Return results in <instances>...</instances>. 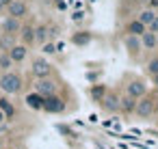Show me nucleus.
<instances>
[{"label":"nucleus","instance_id":"obj_11","mask_svg":"<svg viewBox=\"0 0 158 149\" xmlns=\"http://www.w3.org/2000/svg\"><path fill=\"white\" fill-rule=\"evenodd\" d=\"M9 56L13 58V63H22L26 58V46H13L9 50Z\"/></svg>","mask_w":158,"mask_h":149},{"label":"nucleus","instance_id":"obj_30","mask_svg":"<svg viewBox=\"0 0 158 149\" xmlns=\"http://www.w3.org/2000/svg\"><path fill=\"white\" fill-rule=\"evenodd\" d=\"M5 119H7V117H5V112H2V110H0V123H2Z\"/></svg>","mask_w":158,"mask_h":149},{"label":"nucleus","instance_id":"obj_6","mask_svg":"<svg viewBox=\"0 0 158 149\" xmlns=\"http://www.w3.org/2000/svg\"><path fill=\"white\" fill-rule=\"evenodd\" d=\"M50 71H52V67H50L48 61H44V58H35V61H33V74H35L37 78H48Z\"/></svg>","mask_w":158,"mask_h":149},{"label":"nucleus","instance_id":"obj_5","mask_svg":"<svg viewBox=\"0 0 158 149\" xmlns=\"http://www.w3.org/2000/svg\"><path fill=\"white\" fill-rule=\"evenodd\" d=\"M7 11H9V15L11 18H24L26 13H28V7H26V2H20V0H11V2L7 5Z\"/></svg>","mask_w":158,"mask_h":149},{"label":"nucleus","instance_id":"obj_2","mask_svg":"<svg viewBox=\"0 0 158 149\" xmlns=\"http://www.w3.org/2000/svg\"><path fill=\"white\" fill-rule=\"evenodd\" d=\"M35 91L41 95V97H48V95H54L56 93V82H52L50 78H37V84H35Z\"/></svg>","mask_w":158,"mask_h":149},{"label":"nucleus","instance_id":"obj_13","mask_svg":"<svg viewBox=\"0 0 158 149\" xmlns=\"http://www.w3.org/2000/svg\"><path fill=\"white\" fill-rule=\"evenodd\" d=\"M134 106H136V99H134L132 95L119 97V110H123V112H132V110H134Z\"/></svg>","mask_w":158,"mask_h":149},{"label":"nucleus","instance_id":"obj_12","mask_svg":"<svg viewBox=\"0 0 158 149\" xmlns=\"http://www.w3.org/2000/svg\"><path fill=\"white\" fill-rule=\"evenodd\" d=\"M156 33H152V30H145L143 35H141V46H145L147 50H152V48H156Z\"/></svg>","mask_w":158,"mask_h":149},{"label":"nucleus","instance_id":"obj_32","mask_svg":"<svg viewBox=\"0 0 158 149\" xmlns=\"http://www.w3.org/2000/svg\"><path fill=\"white\" fill-rule=\"evenodd\" d=\"M56 2H59V0H56Z\"/></svg>","mask_w":158,"mask_h":149},{"label":"nucleus","instance_id":"obj_27","mask_svg":"<svg viewBox=\"0 0 158 149\" xmlns=\"http://www.w3.org/2000/svg\"><path fill=\"white\" fill-rule=\"evenodd\" d=\"M11 2V0H0V11H2V9H7V5Z\"/></svg>","mask_w":158,"mask_h":149},{"label":"nucleus","instance_id":"obj_20","mask_svg":"<svg viewBox=\"0 0 158 149\" xmlns=\"http://www.w3.org/2000/svg\"><path fill=\"white\" fill-rule=\"evenodd\" d=\"M126 46H128V50H130V52H136V50L141 48V41L136 39V35H130V37L126 39Z\"/></svg>","mask_w":158,"mask_h":149},{"label":"nucleus","instance_id":"obj_14","mask_svg":"<svg viewBox=\"0 0 158 149\" xmlns=\"http://www.w3.org/2000/svg\"><path fill=\"white\" fill-rule=\"evenodd\" d=\"M15 46V35H9V33H2V37H0V50L9 52L11 48Z\"/></svg>","mask_w":158,"mask_h":149},{"label":"nucleus","instance_id":"obj_1","mask_svg":"<svg viewBox=\"0 0 158 149\" xmlns=\"http://www.w3.org/2000/svg\"><path fill=\"white\" fill-rule=\"evenodd\" d=\"M0 89H2L5 93H9V95L20 93L22 91V78L18 74H5L2 78H0Z\"/></svg>","mask_w":158,"mask_h":149},{"label":"nucleus","instance_id":"obj_21","mask_svg":"<svg viewBox=\"0 0 158 149\" xmlns=\"http://www.w3.org/2000/svg\"><path fill=\"white\" fill-rule=\"evenodd\" d=\"M154 18H156V15H154V11H143V13L139 15V22H141V24H145V26H149Z\"/></svg>","mask_w":158,"mask_h":149},{"label":"nucleus","instance_id":"obj_4","mask_svg":"<svg viewBox=\"0 0 158 149\" xmlns=\"http://www.w3.org/2000/svg\"><path fill=\"white\" fill-rule=\"evenodd\" d=\"M141 102H136V106H134V112L139 115V117H149L152 112H154V99L152 97H139Z\"/></svg>","mask_w":158,"mask_h":149},{"label":"nucleus","instance_id":"obj_10","mask_svg":"<svg viewBox=\"0 0 158 149\" xmlns=\"http://www.w3.org/2000/svg\"><path fill=\"white\" fill-rule=\"evenodd\" d=\"M26 104L33 108V110H44V97L35 91V93H31V95H26Z\"/></svg>","mask_w":158,"mask_h":149},{"label":"nucleus","instance_id":"obj_16","mask_svg":"<svg viewBox=\"0 0 158 149\" xmlns=\"http://www.w3.org/2000/svg\"><path fill=\"white\" fill-rule=\"evenodd\" d=\"M20 35H22V41H24V46L35 41V28H33V26H22V28H20Z\"/></svg>","mask_w":158,"mask_h":149},{"label":"nucleus","instance_id":"obj_25","mask_svg":"<svg viewBox=\"0 0 158 149\" xmlns=\"http://www.w3.org/2000/svg\"><path fill=\"white\" fill-rule=\"evenodd\" d=\"M149 30H152V33H156V35H158V15H156V18H154V20H152V24H149Z\"/></svg>","mask_w":158,"mask_h":149},{"label":"nucleus","instance_id":"obj_31","mask_svg":"<svg viewBox=\"0 0 158 149\" xmlns=\"http://www.w3.org/2000/svg\"><path fill=\"white\" fill-rule=\"evenodd\" d=\"M0 149H2V143H0Z\"/></svg>","mask_w":158,"mask_h":149},{"label":"nucleus","instance_id":"obj_26","mask_svg":"<svg viewBox=\"0 0 158 149\" xmlns=\"http://www.w3.org/2000/svg\"><path fill=\"white\" fill-rule=\"evenodd\" d=\"M44 52H46V54H54V52H56V48H54L52 43H46V46H44Z\"/></svg>","mask_w":158,"mask_h":149},{"label":"nucleus","instance_id":"obj_29","mask_svg":"<svg viewBox=\"0 0 158 149\" xmlns=\"http://www.w3.org/2000/svg\"><path fill=\"white\" fill-rule=\"evenodd\" d=\"M154 84H156V89H158V74H154Z\"/></svg>","mask_w":158,"mask_h":149},{"label":"nucleus","instance_id":"obj_28","mask_svg":"<svg viewBox=\"0 0 158 149\" xmlns=\"http://www.w3.org/2000/svg\"><path fill=\"white\" fill-rule=\"evenodd\" d=\"M149 5H152V7L156 9V7H158V0H149Z\"/></svg>","mask_w":158,"mask_h":149},{"label":"nucleus","instance_id":"obj_18","mask_svg":"<svg viewBox=\"0 0 158 149\" xmlns=\"http://www.w3.org/2000/svg\"><path fill=\"white\" fill-rule=\"evenodd\" d=\"M0 110L5 112V117H7V119H11V117H13V112H15V108L11 106V102H9V99H5V97H0Z\"/></svg>","mask_w":158,"mask_h":149},{"label":"nucleus","instance_id":"obj_8","mask_svg":"<svg viewBox=\"0 0 158 149\" xmlns=\"http://www.w3.org/2000/svg\"><path fill=\"white\" fill-rule=\"evenodd\" d=\"M20 28H22V24H20V20L18 18H7L5 22H2V33H9V35H18L20 33Z\"/></svg>","mask_w":158,"mask_h":149},{"label":"nucleus","instance_id":"obj_17","mask_svg":"<svg viewBox=\"0 0 158 149\" xmlns=\"http://www.w3.org/2000/svg\"><path fill=\"white\" fill-rule=\"evenodd\" d=\"M89 41H91V33H76L72 37V43H76V46H87Z\"/></svg>","mask_w":158,"mask_h":149},{"label":"nucleus","instance_id":"obj_15","mask_svg":"<svg viewBox=\"0 0 158 149\" xmlns=\"http://www.w3.org/2000/svg\"><path fill=\"white\" fill-rule=\"evenodd\" d=\"M145 30H147V26H145V24H141L139 20H134V22H130V24H128V33H130V35H136V37H141Z\"/></svg>","mask_w":158,"mask_h":149},{"label":"nucleus","instance_id":"obj_7","mask_svg":"<svg viewBox=\"0 0 158 149\" xmlns=\"http://www.w3.org/2000/svg\"><path fill=\"white\" fill-rule=\"evenodd\" d=\"M100 102H102V106H104L108 112H117V110H119V97H117L115 93H104V97H102Z\"/></svg>","mask_w":158,"mask_h":149},{"label":"nucleus","instance_id":"obj_19","mask_svg":"<svg viewBox=\"0 0 158 149\" xmlns=\"http://www.w3.org/2000/svg\"><path fill=\"white\" fill-rule=\"evenodd\" d=\"M48 28L46 26H39V28H35V41H39V43H46V39H48Z\"/></svg>","mask_w":158,"mask_h":149},{"label":"nucleus","instance_id":"obj_22","mask_svg":"<svg viewBox=\"0 0 158 149\" xmlns=\"http://www.w3.org/2000/svg\"><path fill=\"white\" fill-rule=\"evenodd\" d=\"M13 65V58L9 56V54H2V56H0V67H2V69H9Z\"/></svg>","mask_w":158,"mask_h":149},{"label":"nucleus","instance_id":"obj_3","mask_svg":"<svg viewBox=\"0 0 158 149\" xmlns=\"http://www.w3.org/2000/svg\"><path fill=\"white\" fill-rule=\"evenodd\" d=\"M44 110H48V112H63L65 110V102L61 97H56V93L48 95V97H44Z\"/></svg>","mask_w":158,"mask_h":149},{"label":"nucleus","instance_id":"obj_23","mask_svg":"<svg viewBox=\"0 0 158 149\" xmlns=\"http://www.w3.org/2000/svg\"><path fill=\"white\" fill-rule=\"evenodd\" d=\"M104 93H106V91H104V87H93V89H91V95H93L98 102L104 97Z\"/></svg>","mask_w":158,"mask_h":149},{"label":"nucleus","instance_id":"obj_24","mask_svg":"<svg viewBox=\"0 0 158 149\" xmlns=\"http://www.w3.org/2000/svg\"><path fill=\"white\" fill-rule=\"evenodd\" d=\"M147 71L154 76V74H158V58H152L149 61V65H147Z\"/></svg>","mask_w":158,"mask_h":149},{"label":"nucleus","instance_id":"obj_9","mask_svg":"<svg viewBox=\"0 0 158 149\" xmlns=\"http://www.w3.org/2000/svg\"><path fill=\"white\" fill-rule=\"evenodd\" d=\"M128 95H132L134 99L143 97V95H145V84H143L141 80H134V82H130V84H128Z\"/></svg>","mask_w":158,"mask_h":149}]
</instances>
